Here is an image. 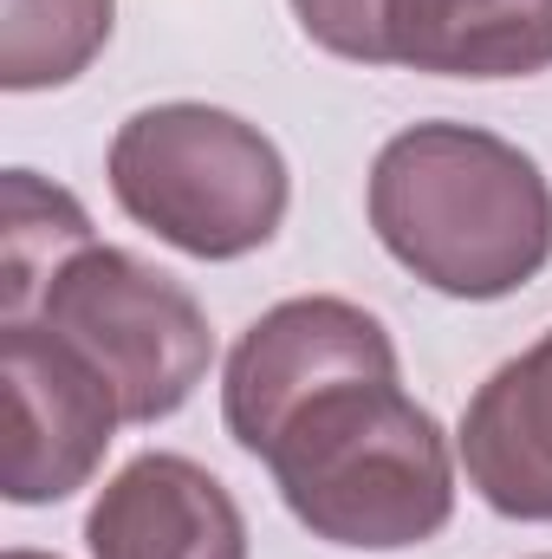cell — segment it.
Returning a JSON list of instances; mask_svg holds the SVG:
<instances>
[{
  "label": "cell",
  "instance_id": "obj_1",
  "mask_svg": "<svg viewBox=\"0 0 552 559\" xmlns=\"http://www.w3.org/2000/svg\"><path fill=\"white\" fill-rule=\"evenodd\" d=\"M364 215L384 254L448 299H507L552 261V182L520 143L429 118L377 150Z\"/></svg>",
  "mask_w": 552,
  "mask_h": 559
},
{
  "label": "cell",
  "instance_id": "obj_2",
  "mask_svg": "<svg viewBox=\"0 0 552 559\" xmlns=\"http://www.w3.org/2000/svg\"><path fill=\"white\" fill-rule=\"evenodd\" d=\"M286 514L345 554H410L455 521V449L404 371L305 397L261 449Z\"/></svg>",
  "mask_w": 552,
  "mask_h": 559
},
{
  "label": "cell",
  "instance_id": "obj_3",
  "mask_svg": "<svg viewBox=\"0 0 552 559\" xmlns=\"http://www.w3.org/2000/svg\"><path fill=\"white\" fill-rule=\"evenodd\" d=\"M118 209L189 261H248L286 222L292 176L279 143L221 105H143L105 156Z\"/></svg>",
  "mask_w": 552,
  "mask_h": 559
},
{
  "label": "cell",
  "instance_id": "obj_4",
  "mask_svg": "<svg viewBox=\"0 0 552 559\" xmlns=\"http://www.w3.org/2000/svg\"><path fill=\"white\" fill-rule=\"evenodd\" d=\"M39 325L98 365V378L124 404V423L176 417L215 365L202 299L143 254L105 241H92L52 280V293L39 299Z\"/></svg>",
  "mask_w": 552,
  "mask_h": 559
},
{
  "label": "cell",
  "instance_id": "obj_5",
  "mask_svg": "<svg viewBox=\"0 0 552 559\" xmlns=\"http://www.w3.org/2000/svg\"><path fill=\"white\" fill-rule=\"evenodd\" d=\"M0 384H7V449L0 495L13 508H52L92 488L124 423L118 391L39 319L0 325Z\"/></svg>",
  "mask_w": 552,
  "mask_h": 559
},
{
  "label": "cell",
  "instance_id": "obj_6",
  "mask_svg": "<svg viewBox=\"0 0 552 559\" xmlns=\"http://www.w3.org/2000/svg\"><path fill=\"white\" fill-rule=\"evenodd\" d=\"M371 371H404L397 338L371 306L338 299V293L279 299L235 338V352L221 365V423H228L235 449L261 462L274 429L305 397H319L345 378H371Z\"/></svg>",
  "mask_w": 552,
  "mask_h": 559
},
{
  "label": "cell",
  "instance_id": "obj_7",
  "mask_svg": "<svg viewBox=\"0 0 552 559\" xmlns=\"http://www.w3.org/2000/svg\"><path fill=\"white\" fill-rule=\"evenodd\" d=\"M92 559H248V514L195 455L143 449L85 514Z\"/></svg>",
  "mask_w": 552,
  "mask_h": 559
},
{
  "label": "cell",
  "instance_id": "obj_8",
  "mask_svg": "<svg viewBox=\"0 0 552 559\" xmlns=\"http://www.w3.org/2000/svg\"><path fill=\"white\" fill-rule=\"evenodd\" d=\"M455 455L468 468V488L501 521L552 527V332L488 371V384L461 411Z\"/></svg>",
  "mask_w": 552,
  "mask_h": 559
},
{
  "label": "cell",
  "instance_id": "obj_9",
  "mask_svg": "<svg viewBox=\"0 0 552 559\" xmlns=\"http://www.w3.org/2000/svg\"><path fill=\"white\" fill-rule=\"evenodd\" d=\"M384 66L429 79L552 72V0H384Z\"/></svg>",
  "mask_w": 552,
  "mask_h": 559
},
{
  "label": "cell",
  "instance_id": "obj_10",
  "mask_svg": "<svg viewBox=\"0 0 552 559\" xmlns=\"http://www.w3.org/2000/svg\"><path fill=\"white\" fill-rule=\"evenodd\" d=\"M92 215L65 182H46L39 169L0 176V325L39 319V299L92 248Z\"/></svg>",
  "mask_w": 552,
  "mask_h": 559
},
{
  "label": "cell",
  "instance_id": "obj_11",
  "mask_svg": "<svg viewBox=\"0 0 552 559\" xmlns=\"http://www.w3.org/2000/svg\"><path fill=\"white\" fill-rule=\"evenodd\" d=\"M118 0H0V85L59 92L111 46Z\"/></svg>",
  "mask_w": 552,
  "mask_h": 559
},
{
  "label": "cell",
  "instance_id": "obj_12",
  "mask_svg": "<svg viewBox=\"0 0 552 559\" xmlns=\"http://www.w3.org/2000/svg\"><path fill=\"white\" fill-rule=\"evenodd\" d=\"M299 33L345 59V66H384V0H286Z\"/></svg>",
  "mask_w": 552,
  "mask_h": 559
},
{
  "label": "cell",
  "instance_id": "obj_13",
  "mask_svg": "<svg viewBox=\"0 0 552 559\" xmlns=\"http://www.w3.org/2000/svg\"><path fill=\"white\" fill-rule=\"evenodd\" d=\"M0 559H59V554H33V547H7Z\"/></svg>",
  "mask_w": 552,
  "mask_h": 559
},
{
  "label": "cell",
  "instance_id": "obj_14",
  "mask_svg": "<svg viewBox=\"0 0 552 559\" xmlns=\"http://www.w3.org/2000/svg\"><path fill=\"white\" fill-rule=\"evenodd\" d=\"M547 559H552V554H547Z\"/></svg>",
  "mask_w": 552,
  "mask_h": 559
}]
</instances>
